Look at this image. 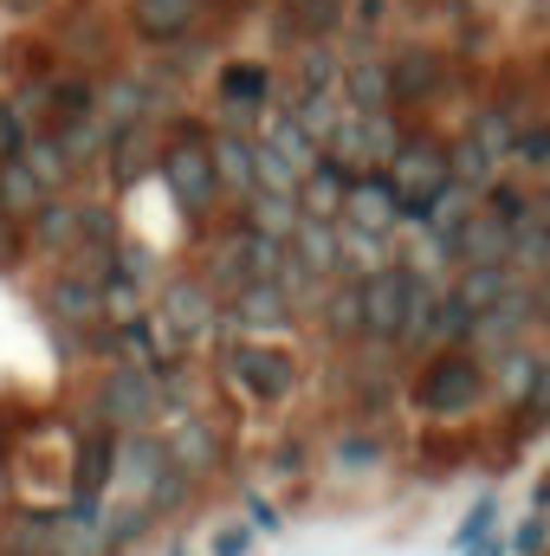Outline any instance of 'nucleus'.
I'll return each instance as SVG.
<instances>
[{
    "instance_id": "obj_1",
    "label": "nucleus",
    "mask_w": 550,
    "mask_h": 556,
    "mask_svg": "<svg viewBox=\"0 0 550 556\" xmlns=\"http://www.w3.org/2000/svg\"><path fill=\"white\" fill-rule=\"evenodd\" d=\"M486 363L473 356V350H460V343H447L421 376H414V389H409V402H414V415H427V420H466L479 402H486Z\"/></svg>"
},
{
    "instance_id": "obj_2",
    "label": "nucleus",
    "mask_w": 550,
    "mask_h": 556,
    "mask_svg": "<svg viewBox=\"0 0 550 556\" xmlns=\"http://www.w3.org/2000/svg\"><path fill=\"white\" fill-rule=\"evenodd\" d=\"M162 175H168V194L182 201V214L188 220H208L214 214V201L227 194L221 188V168H214V149H208V137L188 124V130H175V137L162 142Z\"/></svg>"
},
{
    "instance_id": "obj_3",
    "label": "nucleus",
    "mask_w": 550,
    "mask_h": 556,
    "mask_svg": "<svg viewBox=\"0 0 550 556\" xmlns=\"http://www.w3.org/2000/svg\"><path fill=\"white\" fill-rule=\"evenodd\" d=\"M389 181H396V194H402V220H421L427 201L453 181V168H447V142L402 137V149L389 155Z\"/></svg>"
},
{
    "instance_id": "obj_4",
    "label": "nucleus",
    "mask_w": 550,
    "mask_h": 556,
    "mask_svg": "<svg viewBox=\"0 0 550 556\" xmlns=\"http://www.w3.org/2000/svg\"><path fill=\"white\" fill-rule=\"evenodd\" d=\"M91 415L104 420V427H149V420L162 415V389H155V376H149V363H117L104 382H98V402H91Z\"/></svg>"
},
{
    "instance_id": "obj_5",
    "label": "nucleus",
    "mask_w": 550,
    "mask_h": 556,
    "mask_svg": "<svg viewBox=\"0 0 550 556\" xmlns=\"http://www.w3.org/2000/svg\"><path fill=\"white\" fill-rule=\"evenodd\" d=\"M227 382L273 408V402H285V395L298 389V363H291L285 350H273V343H247V337H234V343H227Z\"/></svg>"
},
{
    "instance_id": "obj_6",
    "label": "nucleus",
    "mask_w": 550,
    "mask_h": 556,
    "mask_svg": "<svg viewBox=\"0 0 550 556\" xmlns=\"http://www.w3.org/2000/svg\"><path fill=\"white\" fill-rule=\"evenodd\" d=\"M409 266H376L363 273V337L376 343H402V324H409Z\"/></svg>"
},
{
    "instance_id": "obj_7",
    "label": "nucleus",
    "mask_w": 550,
    "mask_h": 556,
    "mask_svg": "<svg viewBox=\"0 0 550 556\" xmlns=\"http://www.w3.org/2000/svg\"><path fill=\"white\" fill-rule=\"evenodd\" d=\"M343 220H350V227H370V233H396V227H402V194H396L389 168H357V175H350Z\"/></svg>"
},
{
    "instance_id": "obj_8",
    "label": "nucleus",
    "mask_w": 550,
    "mask_h": 556,
    "mask_svg": "<svg viewBox=\"0 0 550 556\" xmlns=\"http://www.w3.org/2000/svg\"><path fill=\"white\" fill-rule=\"evenodd\" d=\"M162 324L188 343V337H208L214 324H221V298H214V285L195 273V278H168L162 285Z\"/></svg>"
},
{
    "instance_id": "obj_9",
    "label": "nucleus",
    "mask_w": 550,
    "mask_h": 556,
    "mask_svg": "<svg viewBox=\"0 0 550 556\" xmlns=\"http://www.w3.org/2000/svg\"><path fill=\"white\" fill-rule=\"evenodd\" d=\"M389 85H396V104H434L447 91V52L440 46H396Z\"/></svg>"
},
{
    "instance_id": "obj_10",
    "label": "nucleus",
    "mask_w": 550,
    "mask_h": 556,
    "mask_svg": "<svg viewBox=\"0 0 550 556\" xmlns=\"http://www.w3.org/2000/svg\"><path fill=\"white\" fill-rule=\"evenodd\" d=\"M350 162L343 155H330V149H317L311 155V168L298 175V214H311V220H343V194H350Z\"/></svg>"
},
{
    "instance_id": "obj_11",
    "label": "nucleus",
    "mask_w": 550,
    "mask_h": 556,
    "mask_svg": "<svg viewBox=\"0 0 550 556\" xmlns=\"http://www.w3.org/2000/svg\"><path fill=\"white\" fill-rule=\"evenodd\" d=\"M46 317H52V324H72V330H91V324L104 317V285L85 278L78 266L59 273L52 285H46Z\"/></svg>"
},
{
    "instance_id": "obj_12",
    "label": "nucleus",
    "mask_w": 550,
    "mask_h": 556,
    "mask_svg": "<svg viewBox=\"0 0 550 556\" xmlns=\"http://www.w3.org/2000/svg\"><path fill=\"white\" fill-rule=\"evenodd\" d=\"M111 479H117V427L91 420V427H85V440H78V459H72V492L104 498V492H111Z\"/></svg>"
},
{
    "instance_id": "obj_13",
    "label": "nucleus",
    "mask_w": 550,
    "mask_h": 556,
    "mask_svg": "<svg viewBox=\"0 0 550 556\" xmlns=\"http://www.w3.org/2000/svg\"><path fill=\"white\" fill-rule=\"evenodd\" d=\"M337 98L350 104V111H389L396 104V85H389V59H370V52H357L343 72H337Z\"/></svg>"
},
{
    "instance_id": "obj_14",
    "label": "nucleus",
    "mask_w": 550,
    "mask_h": 556,
    "mask_svg": "<svg viewBox=\"0 0 550 556\" xmlns=\"http://www.w3.org/2000/svg\"><path fill=\"white\" fill-rule=\"evenodd\" d=\"M532 324H538V291H532V285H512L499 304H486V311L473 317V337H479V343H518Z\"/></svg>"
},
{
    "instance_id": "obj_15",
    "label": "nucleus",
    "mask_w": 550,
    "mask_h": 556,
    "mask_svg": "<svg viewBox=\"0 0 550 556\" xmlns=\"http://www.w3.org/2000/svg\"><path fill=\"white\" fill-rule=\"evenodd\" d=\"M168 466H175V459H168V440H155V433H142V427H130V440H117V472L130 479L137 498H149V492L162 485Z\"/></svg>"
},
{
    "instance_id": "obj_16",
    "label": "nucleus",
    "mask_w": 550,
    "mask_h": 556,
    "mask_svg": "<svg viewBox=\"0 0 550 556\" xmlns=\"http://www.w3.org/2000/svg\"><path fill=\"white\" fill-rule=\"evenodd\" d=\"M201 13H208V0H130V26H137V39H149V46L182 39Z\"/></svg>"
},
{
    "instance_id": "obj_17",
    "label": "nucleus",
    "mask_w": 550,
    "mask_h": 556,
    "mask_svg": "<svg viewBox=\"0 0 550 556\" xmlns=\"http://www.w3.org/2000/svg\"><path fill=\"white\" fill-rule=\"evenodd\" d=\"M168 459H175L182 472L201 479V472H214V466L227 459V446H221V433H214L201 415H182L175 427H168Z\"/></svg>"
},
{
    "instance_id": "obj_18",
    "label": "nucleus",
    "mask_w": 550,
    "mask_h": 556,
    "mask_svg": "<svg viewBox=\"0 0 550 556\" xmlns=\"http://www.w3.org/2000/svg\"><path fill=\"white\" fill-rule=\"evenodd\" d=\"M291 260L304 266L311 278H324V273H337L343 266V240H337V220H311V214H298V227H291Z\"/></svg>"
},
{
    "instance_id": "obj_19",
    "label": "nucleus",
    "mask_w": 550,
    "mask_h": 556,
    "mask_svg": "<svg viewBox=\"0 0 550 556\" xmlns=\"http://www.w3.org/2000/svg\"><path fill=\"white\" fill-rule=\"evenodd\" d=\"M59 518L65 511H13L0 525V556H59Z\"/></svg>"
},
{
    "instance_id": "obj_20",
    "label": "nucleus",
    "mask_w": 550,
    "mask_h": 556,
    "mask_svg": "<svg viewBox=\"0 0 550 556\" xmlns=\"http://www.w3.org/2000/svg\"><path fill=\"white\" fill-rule=\"evenodd\" d=\"M512 253V227L505 220H492L486 207H473V220L453 233V247H447V260H460V266H479V260H505Z\"/></svg>"
},
{
    "instance_id": "obj_21",
    "label": "nucleus",
    "mask_w": 550,
    "mask_h": 556,
    "mask_svg": "<svg viewBox=\"0 0 550 556\" xmlns=\"http://www.w3.org/2000/svg\"><path fill=\"white\" fill-rule=\"evenodd\" d=\"M227 311L240 317V330H273L291 304H285V285H278V278H247V285L227 298Z\"/></svg>"
},
{
    "instance_id": "obj_22",
    "label": "nucleus",
    "mask_w": 550,
    "mask_h": 556,
    "mask_svg": "<svg viewBox=\"0 0 550 556\" xmlns=\"http://www.w3.org/2000/svg\"><path fill=\"white\" fill-rule=\"evenodd\" d=\"M266 85H273V78H266V65H227V72H221V104H227V117H234L240 130L260 117Z\"/></svg>"
},
{
    "instance_id": "obj_23",
    "label": "nucleus",
    "mask_w": 550,
    "mask_h": 556,
    "mask_svg": "<svg viewBox=\"0 0 550 556\" xmlns=\"http://www.w3.org/2000/svg\"><path fill=\"white\" fill-rule=\"evenodd\" d=\"M26 227H33V247H39V253H72V247H78V201L46 194Z\"/></svg>"
},
{
    "instance_id": "obj_24",
    "label": "nucleus",
    "mask_w": 550,
    "mask_h": 556,
    "mask_svg": "<svg viewBox=\"0 0 550 556\" xmlns=\"http://www.w3.org/2000/svg\"><path fill=\"white\" fill-rule=\"evenodd\" d=\"M46 194H52V188H46V181H39L33 168H26V155H20V149H13V155H0V207H7V214L33 220Z\"/></svg>"
},
{
    "instance_id": "obj_25",
    "label": "nucleus",
    "mask_w": 550,
    "mask_h": 556,
    "mask_svg": "<svg viewBox=\"0 0 550 556\" xmlns=\"http://www.w3.org/2000/svg\"><path fill=\"white\" fill-rule=\"evenodd\" d=\"M512 285H518V266H512V260H479V266H466V273H460L453 298H460V304H473V311H486V304H499Z\"/></svg>"
},
{
    "instance_id": "obj_26",
    "label": "nucleus",
    "mask_w": 550,
    "mask_h": 556,
    "mask_svg": "<svg viewBox=\"0 0 550 556\" xmlns=\"http://www.w3.org/2000/svg\"><path fill=\"white\" fill-rule=\"evenodd\" d=\"M466 220H473V188H466V181H447V188L427 201V214H421V227H427L440 247H453V233H460Z\"/></svg>"
},
{
    "instance_id": "obj_27",
    "label": "nucleus",
    "mask_w": 550,
    "mask_h": 556,
    "mask_svg": "<svg viewBox=\"0 0 550 556\" xmlns=\"http://www.w3.org/2000/svg\"><path fill=\"white\" fill-rule=\"evenodd\" d=\"M208 149H214V168H221V188L227 194H253V142L240 137V130H227V137H208Z\"/></svg>"
},
{
    "instance_id": "obj_28",
    "label": "nucleus",
    "mask_w": 550,
    "mask_h": 556,
    "mask_svg": "<svg viewBox=\"0 0 550 556\" xmlns=\"http://www.w3.org/2000/svg\"><path fill=\"white\" fill-rule=\"evenodd\" d=\"M20 155H26V168H33V175H39L52 194H59V188L72 181V168H78V162L65 155V142L52 137V130H33V137L20 142Z\"/></svg>"
},
{
    "instance_id": "obj_29",
    "label": "nucleus",
    "mask_w": 550,
    "mask_h": 556,
    "mask_svg": "<svg viewBox=\"0 0 550 556\" xmlns=\"http://www.w3.org/2000/svg\"><path fill=\"white\" fill-rule=\"evenodd\" d=\"M149 155H162V149H155V137H149V130H137V124H124V130L111 137V181H117V188H130L142 168H149Z\"/></svg>"
},
{
    "instance_id": "obj_30",
    "label": "nucleus",
    "mask_w": 550,
    "mask_h": 556,
    "mask_svg": "<svg viewBox=\"0 0 550 556\" xmlns=\"http://www.w3.org/2000/svg\"><path fill=\"white\" fill-rule=\"evenodd\" d=\"M447 168H453V181H466V188H492V168H499V155H492L486 142L466 130L460 142H447Z\"/></svg>"
},
{
    "instance_id": "obj_31",
    "label": "nucleus",
    "mask_w": 550,
    "mask_h": 556,
    "mask_svg": "<svg viewBox=\"0 0 550 556\" xmlns=\"http://www.w3.org/2000/svg\"><path fill=\"white\" fill-rule=\"evenodd\" d=\"M291 207H298L291 194H266V188H253V194H247V227H253V233H273V240H291V227H298Z\"/></svg>"
},
{
    "instance_id": "obj_32",
    "label": "nucleus",
    "mask_w": 550,
    "mask_h": 556,
    "mask_svg": "<svg viewBox=\"0 0 550 556\" xmlns=\"http://www.w3.org/2000/svg\"><path fill=\"white\" fill-rule=\"evenodd\" d=\"M298 162L291 155H278L273 142H253V188H266V194H291L298 201Z\"/></svg>"
},
{
    "instance_id": "obj_33",
    "label": "nucleus",
    "mask_w": 550,
    "mask_h": 556,
    "mask_svg": "<svg viewBox=\"0 0 550 556\" xmlns=\"http://www.w3.org/2000/svg\"><path fill=\"white\" fill-rule=\"evenodd\" d=\"M538 350H525V343H505V356H499V395L518 408L525 395H532V376H538Z\"/></svg>"
},
{
    "instance_id": "obj_34",
    "label": "nucleus",
    "mask_w": 550,
    "mask_h": 556,
    "mask_svg": "<svg viewBox=\"0 0 550 556\" xmlns=\"http://www.w3.org/2000/svg\"><path fill=\"white\" fill-rule=\"evenodd\" d=\"M285 20H291L298 33L324 39V33H337V26L350 20V0H285Z\"/></svg>"
},
{
    "instance_id": "obj_35",
    "label": "nucleus",
    "mask_w": 550,
    "mask_h": 556,
    "mask_svg": "<svg viewBox=\"0 0 550 556\" xmlns=\"http://www.w3.org/2000/svg\"><path fill=\"white\" fill-rule=\"evenodd\" d=\"M343 111H350V104H337V91H298V104H291V117L304 124V137L311 142L330 137V124H337Z\"/></svg>"
},
{
    "instance_id": "obj_36",
    "label": "nucleus",
    "mask_w": 550,
    "mask_h": 556,
    "mask_svg": "<svg viewBox=\"0 0 550 556\" xmlns=\"http://www.w3.org/2000/svg\"><path fill=\"white\" fill-rule=\"evenodd\" d=\"M324 324H330L337 337H363V278H357V285H337V291L324 298Z\"/></svg>"
},
{
    "instance_id": "obj_37",
    "label": "nucleus",
    "mask_w": 550,
    "mask_h": 556,
    "mask_svg": "<svg viewBox=\"0 0 550 556\" xmlns=\"http://www.w3.org/2000/svg\"><path fill=\"white\" fill-rule=\"evenodd\" d=\"M324 149H330V155H343L350 168H357V162H370V124H363V111H343V117L330 124Z\"/></svg>"
},
{
    "instance_id": "obj_38",
    "label": "nucleus",
    "mask_w": 550,
    "mask_h": 556,
    "mask_svg": "<svg viewBox=\"0 0 550 556\" xmlns=\"http://www.w3.org/2000/svg\"><path fill=\"white\" fill-rule=\"evenodd\" d=\"M434 311H440V298H434V285L414 273L409 278V324H402V343H421L427 330H434Z\"/></svg>"
},
{
    "instance_id": "obj_39",
    "label": "nucleus",
    "mask_w": 550,
    "mask_h": 556,
    "mask_svg": "<svg viewBox=\"0 0 550 556\" xmlns=\"http://www.w3.org/2000/svg\"><path fill=\"white\" fill-rule=\"evenodd\" d=\"M479 207H486L492 220H505V227L518 233V220L532 214V194H525V188H512V181H492V188L479 194Z\"/></svg>"
},
{
    "instance_id": "obj_40",
    "label": "nucleus",
    "mask_w": 550,
    "mask_h": 556,
    "mask_svg": "<svg viewBox=\"0 0 550 556\" xmlns=\"http://www.w3.org/2000/svg\"><path fill=\"white\" fill-rule=\"evenodd\" d=\"M78 247H117V214L104 201H78Z\"/></svg>"
},
{
    "instance_id": "obj_41",
    "label": "nucleus",
    "mask_w": 550,
    "mask_h": 556,
    "mask_svg": "<svg viewBox=\"0 0 550 556\" xmlns=\"http://www.w3.org/2000/svg\"><path fill=\"white\" fill-rule=\"evenodd\" d=\"M473 137L486 142L492 155H512V142H518V124H512V111H499V104H486V111L473 117Z\"/></svg>"
},
{
    "instance_id": "obj_42",
    "label": "nucleus",
    "mask_w": 550,
    "mask_h": 556,
    "mask_svg": "<svg viewBox=\"0 0 550 556\" xmlns=\"http://www.w3.org/2000/svg\"><path fill=\"white\" fill-rule=\"evenodd\" d=\"M7 72H13L20 85H33V78H52V59H46V46L13 39V46H7Z\"/></svg>"
},
{
    "instance_id": "obj_43",
    "label": "nucleus",
    "mask_w": 550,
    "mask_h": 556,
    "mask_svg": "<svg viewBox=\"0 0 550 556\" xmlns=\"http://www.w3.org/2000/svg\"><path fill=\"white\" fill-rule=\"evenodd\" d=\"M337 72H343V65H337L324 46H304V59H298V85H304V91H330Z\"/></svg>"
},
{
    "instance_id": "obj_44",
    "label": "nucleus",
    "mask_w": 550,
    "mask_h": 556,
    "mask_svg": "<svg viewBox=\"0 0 550 556\" xmlns=\"http://www.w3.org/2000/svg\"><path fill=\"white\" fill-rule=\"evenodd\" d=\"M142 104H149V98H142V85H130V78H117V85L98 98V111H104V117H117V124H137Z\"/></svg>"
},
{
    "instance_id": "obj_45",
    "label": "nucleus",
    "mask_w": 550,
    "mask_h": 556,
    "mask_svg": "<svg viewBox=\"0 0 550 556\" xmlns=\"http://www.w3.org/2000/svg\"><path fill=\"white\" fill-rule=\"evenodd\" d=\"M473 317H479L473 304H460V298H440V311H434V330H440L447 343H466V337H473Z\"/></svg>"
},
{
    "instance_id": "obj_46",
    "label": "nucleus",
    "mask_w": 550,
    "mask_h": 556,
    "mask_svg": "<svg viewBox=\"0 0 550 556\" xmlns=\"http://www.w3.org/2000/svg\"><path fill=\"white\" fill-rule=\"evenodd\" d=\"M363 124H370V162H376V168H389V155L402 149V130L389 124V111H370Z\"/></svg>"
},
{
    "instance_id": "obj_47",
    "label": "nucleus",
    "mask_w": 550,
    "mask_h": 556,
    "mask_svg": "<svg viewBox=\"0 0 550 556\" xmlns=\"http://www.w3.org/2000/svg\"><path fill=\"white\" fill-rule=\"evenodd\" d=\"M512 155H518L525 168H550V124H532V130H518Z\"/></svg>"
},
{
    "instance_id": "obj_48",
    "label": "nucleus",
    "mask_w": 550,
    "mask_h": 556,
    "mask_svg": "<svg viewBox=\"0 0 550 556\" xmlns=\"http://www.w3.org/2000/svg\"><path fill=\"white\" fill-rule=\"evenodd\" d=\"M20 227H26V220L0 207V273H13V266H20V253H26V233H20Z\"/></svg>"
},
{
    "instance_id": "obj_49",
    "label": "nucleus",
    "mask_w": 550,
    "mask_h": 556,
    "mask_svg": "<svg viewBox=\"0 0 550 556\" xmlns=\"http://www.w3.org/2000/svg\"><path fill=\"white\" fill-rule=\"evenodd\" d=\"M518 415H525V427L550 420V363H538V376H532V395L518 402Z\"/></svg>"
},
{
    "instance_id": "obj_50",
    "label": "nucleus",
    "mask_w": 550,
    "mask_h": 556,
    "mask_svg": "<svg viewBox=\"0 0 550 556\" xmlns=\"http://www.w3.org/2000/svg\"><path fill=\"white\" fill-rule=\"evenodd\" d=\"M273 472L278 479H298V472H304V446H298V440H285V446L273 453Z\"/></svg>"
},
{
    "instance_id": "obj_51",
    "label": "nucleus",
    "mask_w": 550,
    "mask_h": 556,
    "mask_svg": "<svg viewBox=\"0 0 550 556\" xmlns=\"http://www.w3.org/2000/svg\"><path fill=\"white\" fill-rule=\"evenodd\" d=\"M214 556H247V531H240V525H227V531L214 538Z\"/></svg>"
},
{
    "instance_id": "obj_52",
    "label": "nucleus",
    "mask_w": 550,
    "mask_h": 556,
    "mask_svg": "<svg viewBox=\"0 0 550 556\" xmlns=\"http://www.w3.org/2000/svg\"><path fill=\"white\" fill-rule=\"evenodd\" d=\"M486 518H492V505H473V518H466V525H460V544H473V538H479V531H486Z\"/></svg>"
},
{
    "instance_id": "obj_53",
    "label": "nucleus",
    "mask_w": 550,
    "mask_h": 556,
    "mask_svg": "<svg viewBox=\"0 0 550 556\" xmlns=\"http://www.w3.org/2000/svg\"><path fill=\"white\" fill-rule=\"evenodd\" d=\"M350 20H357V26H376V20H383V0H350Z\"/></svg>"
},
{
    "instance_id": "obj_54",
    "label": "nucleus",
    "mask_w": 550,
    "mask_h": 556,
    "mask_svg": "<svg viewBox=\"0 0 550 556\" xmlns=\"http://www.w3.org/2000/svg\"><path fill=\"white\" fill-rule=\"evenodd\" d=\"M518 551H525V556H538V551H545V525H538V518H532V525L518 531Z\"/></svg>"
},
{
    "instance_id": "obj_55",
    "label": "nucleus",
    "mask_w": 550,
    "mask_h": 556,
    "mask_svg": "<svg viewBox=\"0 0 550 556\" xmlns=\"http://www.w3.org/2000/svg\"><path fill=\"white\" fill-rule=\"evenodd\" d=\"M247 511H253V525H260V531H273L278 518H273V505H266V498H247Z\"/></svg>"
},
{
    "instance_id": "obj_56",
    "label": "nucleus",
    "mask_w": 550,
    "mask_h": 556,
    "mask_svg": "<svg viewBox=\"0 0 550 556\" xmlns=\"http://www.w3.org/2000/svg\"><path fill=\"white\" fill-rule=\"evenodd\" d=\"M414 13H460V0H409Z\"/></svg>"
},
{
    "instance_id": "obj_57",
    "label": "nucleus",
    "mask_w": 550,
    "mask_h": 556,
    "mask_svg": "<svg viewBox=\"0 0 550 556\" xmlns=\"http://www.w3.org/2000/svg\"><path fill=\"white\" fill-rule=\"evenodd\" d=\"M0 7H7V13H39L46 0H0Z\"/></svg>"
},
{
    "instance_id": "obj_58",
    "label": "nucleus",
    "mask_w": 550,
    "mask_h": 556,
    "mask_svg": "<svg viewBox=\"0 0 550 556\" xmlns=\"http://www.w3.org/2000/svg\"><path fill=\"white\" fill-rule=\"evenodd\" d=\"M168 556H182V551H168Z\"/></svg>"
}]
</instances>
